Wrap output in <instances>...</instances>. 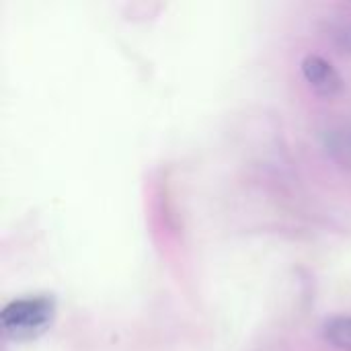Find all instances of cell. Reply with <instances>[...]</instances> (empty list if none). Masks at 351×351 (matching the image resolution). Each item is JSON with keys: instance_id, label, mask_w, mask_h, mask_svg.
Masks as SVG:
<instances>
[{"instance_id": "obj_1", "label": "cell", "mask_w": 351, "mask_h": 351, "mask_svg": "<svg viewBox=\"0 0 351 351\" xmlns=\"http://www.w3.org/2000/svg\"><path fill=\"white\" fill-rule=\"evenodd\" d=\"M56 315L51 296H29L8 302L0 313V327L12 341H31L41 337Z\"/></svg>"}, {"instance_id": "obj_2", "label": "cell", "mask_w": 351, "mask_h": 351, "mask_svg": "<svg viewBox=\"0 0 351 351\" xmlns=\"http://www.w3.org/2000/svg\"><path fill=\"white\" fill-rule=\"evenodd\" d=\"M302 74L306 82L323 97H335L343 88V80L339 72L321 56H306L302 60Z\"/></svg>"}, {"instance_id": "obj_3", "label": "cell", "mask_w": 351, "mask_h": 351, "mask_svg": "<svg viewBox=\"0 0 351 351\" xmlns=\"http://www.w3.org/2000/svg\"><path fill=\"white\" fill-rule=\"evenodd\" d=\"M323 335L329 346L341 351H351V317H335L325 323Z\"/></svg>"}]
</instances>
